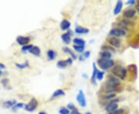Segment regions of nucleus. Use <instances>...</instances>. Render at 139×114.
<instances>
[{"instance_id":"f257e3e1","label":"nucleus","mask_w":139,"mask_h":114,"mask_svg":"<svg viewBox=\"0 0 139 114\" xmlns=\"http://www.w3.org/2000/svg\"><path fill=\"white\" fill-rule=\"evenodd\" d=\"M112 73L114 76L119 77L120 79L124 80L127 75V71L125 68H124L121 66H117L114 67V69H112Z\"/></svg>"},{"instance_id":"f03ea898","label":"nucleus","mask_w":139,"mask_h":114,"mask_svg":"<svg viewBox=\"0 0 139 114\" xmlns=\"http://www.w3.org/2000/svg\"><path fill=\"white\" fill-rule=\"evenodd\" d=\"M98 66L101 69H102L103 70H106L108 69L109 68L112 67L114 66V61L111 59H101L98 60Z\"/></svg>"},{"instance_id":"7ed1b4c3","label":"nucleus","mask_w":139,"mask_h":114,"mask_svg":"<svg viewBox=\"0 0 139 114\" xmlns=\"http://www.w3.org/2000/svg\"><path fill=\"white\" fill-rule=\"evenodd\" d=\"M38 106V102L35 98H33L26 105H25L24 109L28 112H33L36 109Z\"/></svg>"},{"instance_id":"20e7f679","label":"nucleus","mask_w":139,"mask_h":114,"mask_svg":"<svg viewBox=\"0 0 139 114\" xmlns=\"http://www.w3.org/2000/svg\"><path fill=\"white\" fill-rule=\"evenodd\" d=\"M76 101L79 103V105L81 107H86L87 106V101H86V97L85 95L83 93V90H80L79 92L76 95Z\"/></svg>"},{"instance_id":"39448f33","label":"nucleus","mask_w":139,"mask_h":114,"mask_svg":"<svg viewBox=\"0 0 139 114\" xmlns=\"http://www.w3.org/2000/svg\"><path fill=\"white\" fill-rule=\"evenodd\" d=\"M126 34V32H125L124 29L121 28H113V29H111L110 32V35H112V36L115 37H121V36H124Z\"/></svg>"},{"instance_id":"423d86ee","label":"nucleus","mask_w":139,"mask_h":114,"mask_svg":"<svg viewBox=\"0 0 139 114\" xmlns=\"http://www.w3.org/2000/svg\"><path fill=\"white\" fill-rule=\"evenodd\" d=\"M118 101V99H117V100H112V101H110L107 106H106V107H105V110L107 112H108L109 113H112L115 110H117V102Z\"/></svg>"},{"instance_id":"0eeeda50","label":"nucleus","mask_w":139,"mask_h":114,"mask_svg":"<svg viewBox=\"0 0 139 114\" xmlns=\"http://www.w3.org/2000/svg\"><path fill=\"white\" fill-rule=\"evenodd\" d=\"M16 42L19 45L24 46L28 45V43L30 42V38L26 36H18L16 38Z\"/></svg>"},{"instance_id":"6e6552de","label":"nucleus","mask_w":139,"mask_h":114,"mask_svg":"<svg viewBox=\"0 0 139 114\" xmlns=\"http://www.w3.org/2000/svg\"><path fill=\"white\" fill-rule=\"evenodd\" d=\"M107 86H114V87H117L120 84V81L119 80L116 79L115 77H109V79L107 82Z\"/></svg>"},{"instance_id":"1a4fd4ad","label":"nucleus","mask_w":139,"mask_h":114,"mask_svg":"<svg viewBox=\"0 0 139 114\" xmlns=\"http://www.w3.org/2000/svg\"><path fill=\"white\" fill-rule=\"evenodd\" d=\"M108 42L110 46H114V47H120L121 46V41L116 37H110L108 39Z\"/></svg>"},{"instance_id":"9d476101","label":"nucleus","mask_w":139,"mask_h":114,"mask_svg":"<svg viewBox=\"0 0 139 114\" xmlns=\"http://www.w3.org/2000/svg\"><path fill=\"white\" fill-rule=\"evenodd\" d=\"M122 7H123V2L122 1H117L115 7H114V15H117V14H119L122 9Z\"/></svg>"},{"instance_id":"9b49d317","label":"nucleus","mask_w":139,"mask_h":114,"mask_svg":"<svg viewBox=\"0 0 139 114\" xmlns=\"http://www.w3.org/2000/svg\"><path fill=\"white\" fill-rule=\"evenodd\" d=\"M135 13H136L135 10L132 9H128V10H126L124 12V16L125 18H127V19H131V18L135 16Z\"/></svg>"},{"instance_id":"f8f14e48","label":"nucleus","mask_w":139,"mask_h":114,"mask_svg":"<svg viewBox=\"0 0 139 114\" xmlns=\"http://www.w3.org/2000/svg\"><path fill=\"white\" fill-rule=\"evenodd\" d=\"M70 27V23L67 19H64L60 23V28L63 30H67Z\"/></svg>"},{"instance_id":"ddd939ff","label":"nucleus","mask_w":139,"mask_h":114,"mask_svg":"<svg viewBox=\"0 0 139 114\" xmlns=\"http://www.w3.org/2000/svg\"><path fill=\"white\" fill-rule=\"evenodd\" d=\"M75 32L77 34H87L89 32V29L81 26H76L75 28Z\"/></svg>"},{"instance_id":"4468645a","label":"nucleus","mask_w":139,"mask_h":114,"mask_svg":"<svg viewBox=\"0 0 139 114\" xmlns=\"http://www.w3.org/2000/svg\"><path fill=\"white\" fill-rule=\"evenodd\" d=\"M97 72H98V70H97V66L96 64L94 62L93 63V73H92V76H91V82L92 83H96V76L97 74Z\"/></svg>"},{"instance_id":"2eb2a0df","label":"nucleus","mask_w":139,"mask_h":114,"mask_svg":"<svg viewBox=\"0 0 139 114\" xmlns=\"http://www.w3.org/2000/svg\"><path fill=\"white\" fill-rule=\"evenodd\" d=\"M31 54L36 56H40V53H41V50L38 47V46H34L30 49V50L29 51Z\"/></svg>"},{"instance_id":"dca6fc26","label":"nucleus","mask_w":139,"mask_h":114,"mask_svg":"<svg viewBox=\"0 0 139 114\" xmlns=\"http://www.w3.org/2000/svg\"><path fill=\"white\" fill-rule=\"evenodd\" d=\"M70 37H71L70 35H69L67 33H64V34H63L61 35V39H62L63 42H64L66 45H68L70 42H71V38Z\"/></svg>"},{"instance_id":"f3484780","label":"nucleus","mask_w":139,"mask_h":114,"mask_svg":"<svg viewBox=\"0 0 139 114\" xmlns=\"http://www.w3.org/2000/svg\"><path fill=\"white\" fill-rule=\"evenodd\" d=\"M16 104V101L15 99H12V100H8L3 103V106L5 108H11L13 106H15Z\"/></svg>"},{"instance_id":"a211bd4d","label":"nucleus","mask_w":139,"mask_h":114,"mask_svg":"<svg viewBox=\"0 0 139 114\" xmlns=\"http://www.w3.org/2000/svg\"><path fill=\"white\" fill-rule=\"evenodd\" d=\"M101 59H110L111 56H112V55H111V53L108 51H103L100 54Z\"/></svg>"},{"instance_id":"6ab92c4d","label":"nucleus","mask_w":139,"mask_h":114,"mask_svg":"<svg viewBox=\"0 0 139 114\" xmlns=\"http://www.w3.org/2000/svg\"><path fill=\"white\" fill-rule=\"evenodd\" d=\"M47 57L48 59L50 60H53L56 56H57V53H56L54 50H53V49H50V50L47 51Z\"/></svg>"},{"instance_id":"aec40b11","label":"nucleus","mask_w":139,"mask_h":114,"mask_svg":"<svg viewBox=\"0 0 139 114\" xmlns=\"http://www.w3.org/2000/svg\"><path fill=\"white\" fill-rule=\"evenodd\" d=\"M73 42L75 45H77V46H85L86 43V42L84 40L80 38H74Z\"/></svg>"},{"instance_id":"412c9836","label":"nucleus","mask_w":139,"mask_h":114,"mask_svg":"<svg viewBox=\"0 0 139 114\" xmlns=\"http://www.w3.org/2000/svg\"><path fill=\"white\" fill-rule=\"evenodd\" d=\"M63 51H64V53H68V54L70 55L71 57H72V59H76V56L75 55V53L71 50V49H70L69 48H67V47L63 48Z\"/></svg>"},{"instance_id":"4be33fe9","label":"nucleus","mask_w":139,"mask_h":114,"mask_svg":"<svg viewBox=\"0 0 139 114\" xmlns=\"http://www.w3.org/2000/svg\"><path fill=\"white\" fill-rule=\"evenodd\" d=\"M65 95V92L64 91H63L62 89H57L56 90L53 95H52V97L53 98H55V97H58V96H64Z\"/></svg>"},{"instance_id":"5701e85b","label":"nucleus","mask_w":139,"mask_h":114,"mask_svg":"<svg viewBox=\"0 0 139 114\" xmlns=\"http://www.w3.org/2000/svg\"><path fill=\"white\" fill-rule=\"evenodd\" d=\"M67 63L66 62V60H60L57 63V66L60 69H64L67 66Z\"/></svg>"},{"instance_id":"b1692460","label":"nucleus","mask_w":139,"mask_h":114,"mask_svg":"<svg viewBox=\"0 0 139 114\" xmlns=\"http://www.w3.org/2000/svg\"><path fill=\"white\" fill-rule=\"evenodd\" d=\"M73 49L76 52L78 53H83V50L85 49V46H77V45H73Z\"/></svg>"},{"instance_id":"393cba45","label":"nucleus","mask_w":139,"mask_h":114,"mask_svg":"<svg viewBox=\"0 0 139 114\" xmlns=\"http://www.w3.org/2000/svg\"><path fill=\"white\" fill-rule=\"evenodd\" d=\"M90 56V51H87V52H83V55L80 56L79 57V60L80 61H83L85 59H87L89 58V56Z\"/></svg>"},{"instance_id":"a878e982","label":"nucleus","mask_w":139,"mask_h":114,"mask_svg":"<svg viewBox=\"0 0 139 114\" xmlns=\"http://www.w3.org/2000/svg\"><path fill=\"white\" fill-rule=\"evenodd\" d=\"M28 66H29V62H28V61L25 62L24 63H16V66L19 69H23Z\"/></svg>"},{"instance_id":"bb28decb","label":"nucleus","mask_w":139,"mask_h":114,"mask_svg":"<svg viewBox=\"0 0 139 114\" xmlns=\"http://www.w3.org/2000/svg\"><path fill=\"white\" fill-rule=\"evenodd\" d=\"M104 76V72H103V71H98L97 72V76H96V79L97 80H103V78Z\"/></svg>"},{"instance_id":"cd10ccee","label":"nucleus","mask_w":139,"mask_h":114,"mask_svg":"<svg viewBox=\"0 0 139 114\" xmlns=\"http://www.w3.org/2000/svg\"><path fill=\"white\" fill-rule=\"evenodd\" d=\"M33 47V45H29V44H28V45H26V46H23V47H22V49H21V50H22V52H23V53L29 52Z\"/></svg>"},{"instance_id":"c85d7f7f","label":"nucleus","mask_w":139,"mask_h":114,"mask_svg":"<svg viewBox=\"0 0 139 114\" xmlns=\"http://www.w3.org/2000/svg\"><path fill=\"white\" fill-rule=\"evenodd\" d=\"M24 106H25V104L23 103H16L15 106H12V110H16L17 109H19V108H24Z\"/></svg>"},{"instance_id":"c756f323","label":"nucleus","mask_w":139,"mask_h":114,"mask_svg":"<svg viewBox=\"0 0 139 114\" xmlns=\"http://www.w3.org/2000/svg\"><path fill=\"white\" fill-rule=\"evenodd\" d=\"M59 113H60V114H70V110H69L67 108L62 107V108L60 109Z\"/></svg>"},{"instance_id":"7c9ffc66","label":"nucleus","mask_w":139,"mask_h":114,"mask_svg":"<svg viewBox=\"0 0 139 114\" xmlns=\"http://www.w3.org/2000/svg\"><path fill=\"white\" fill-rule=\"evenodd\" d=\"M115 93L114 92H106V96L105 98L106 99H112L115 96Z\"/></svg>"},{"instance_id":"2f4dec72","label":"nucleus","mask_w":139,"mask_h":114,"mask_svg":"<svg viewBox=\"0 0 139 114\" xmlns=\"http://www.w3.org/2000/svg\"><path fill=\"white\" fill-rule=\"evenodd\" d=\"M123 113H124V110L119 109V110H115L112 113H110V114H123Z\"/></svg>"},{"instance_id":"473e14b6","label":"nucleus","mask_w":139,"mask_h":114,"mask_svg":"<svg viewBox=\"0 0 139 114\" xmlns=\"http://www.w3.org/2000/svg\"><path fill=\"white\" fill-rule=\"evenodd\" d=\"M67 109H68L69 110L73 111V110H75V106H74L73 103H69V104L67 105Z\"/></svg>"},{"instance_id":"72a5a7b5","label":"nucleus","mask_w":139,"mask_h":114,"mask_svg":"<svg viewBox=\"0 0 139 114\" xmlns=\"http://www.w3.org/2000/svg\"><path fill=\"white\" fill-rule=\"evenodd\" d=\"M66 62H67V65H72V63H73V59L70 57V58H68V59H66Z\"/></svg>"},{"instance_id":"f704fd0d","label":"nucleus","mask_w":139,"mask_h":114,"mask_svg":"<svg viewBox=\"0 0 139 114\" xmlns=\"http://www.w3.org/2000/svg\"><path fill=\"white\" fill-rule=\"evenodd\" d=\"M9 83V80H7V79H3L2 80V84L4 86H6V84Z\"/></svg>"},{"instance_id":"c9c22d12","label":"nucleus","mask_w":139,"mask_h":114,"mask_svg":"<svg viewBox=\"0 0 139 114\" xmlns=\"http://www.w3.org/2000/svg\"><path fill=\"white\" fill-rule=\"evenodd\" d=\"M5 66L4 65L3 63H2V62H0V70H2V69H5Z\"/></svg>"},{"instance_id":"e433bc0d","label":"nucleus","mask_w":139,"mask_h":114,"mask_svg":"<svg viewBox=\"0 0 139 114\" xmlns=\"http://www.w3.org/2000/svg\"><path fill=\"white\" fill-rule=\"evenodd\" d=\"M134 3H135V0H131V1H129V2H128L126 4L127 5H132V4H134Z\"/></svg>"},{"instance_id":"4c0bfd02","label":"nucleus","mask_w":139,"mask_h":114,"mask_svg":"<svg viewBox=\"0 0 139 114\" xmlns=\"http://www.w3.org/2000/svg\"><path fill=\"white\" fill-rule=\"evenodd\" d=\"M79 112L77 111V110H73V111H72L71 113H70V114H77Z\"/></svg>"},{"instance_id":"58836bf2","label":"nucleus","mask_w":139,"mask_h":114,"mask_svg":"<svg viewBox=\"0 0 139 114\" xmlns=\"http://www.w3.org/2000/svg\"><path fill=\"white\" fill-rule=\"evenodd\" d=\"M136 9H137V11L139 14V2H138V5H137V7H136Z\"/></svg>"},{"instance_id":"ea45409f","label":"nucleus","mask_w":139,"mask_h":114,"mask_svg":"<svg viewBox=\"0 0 139 114\" xmlns=\"http://www.w3.org/2000/svg\"><path fill=\"white\" fill-rule=\"evenodd\" d=\"M39 114H47L46 112H43V111H41V112H39Z\"/></svg>"},{"instance_id":"a19ab883","label":"nucleus","mask_w":139,"mask_h":114,"mask_svg":"<svg viewBox=\"0 0 139 114\" xmlns=\"http://www.w3.org/2000/svg\"><path fill=\"white\" fill-rule=\"evenodd\" d=\"M2 75V70H0V76H1Z\"/></svg>"},{"instance_id":"79ce46f5","label":"nucleus","mask_w":139,"mask_h":114,"mask_svg":"<svg viewBox=\"0 0 139 114\" xmlns=\"http://www.w3.org/2000/svg\"><path fill=\"white\" fill-rule=\"evenodd\" d=\"M86 114H92V113H90V112H87Z\"/></svg>"},{"instance_id":"37998d69","label":"nucleus","mask_w":139,"mask_h":114,"mask_svg":"<svg viewBox=\"0 0 139 114\" xmlns=\"http://www.w3.org/2000/svg\"><path fill=\"white\" fill-rule=\"evenodd\" d=\"M77 114H81V113H77Z\"/></svg>"}]
</instances>
